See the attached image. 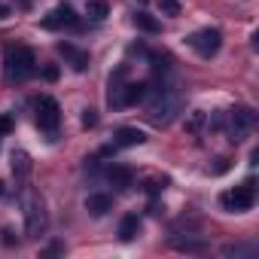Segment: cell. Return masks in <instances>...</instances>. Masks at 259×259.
Listing matches in <instances>:
<instances>
[{"label":"cell","instance_id":"9","mask_svg":"<svg viewBox=\"0 0 259 259\" xmlns=\"http://www.w3.org/2000/svg\"><path fill=\"white\" fill-rule=\"evenodd\" d=\"M46 31H61V28H73L76 25V13H73V7L70 4H58V7H52L46 16H43V22H40Z\"/></svg>","mask_w":259,"mask_h":259},{"label":"cell","instance_id":"11","mask_svg":"<svg viewBox=\"0 0 259 259\" xmlns=\"http://www.w3.org/2000/svg\"><path fill=\"white\" fill-rule=\"evenodd\" d=\"M144 141H147V135L141 128H119L113 138V147H141Z\"/></svg>","mask_w":259,"mask_h":259},{"label":"cell","instance_id":"17","mask_svg":"<svg viewBox=\"0 0 259 259\" xmlns=\"http://www.w3.org/2000/svg\"><path fill=\"white\" fill-rule=\"evenodd\" d=\"M85 16L92 22H104L110 16V7H107V0H89V7H85Z\"/></svg>","mask_w":259,"mask_h":259},{"label":"cell","instance_id":"12","mask_svg":"<svg viewBox=\"0 0 259 259\" xmlns=\"http://www.w3.org/2000/svg\"><path fill=\"white\" fill-rule=\"evenodd\" d=\"M85 210H89L92 217H104L107 210H113V195H107V192L89 195V198H85Z\"/></svg>","mask_w":259,"mask_h":259},{"label":"cell","instance_id":"16","mask_svg":"<svg viewBox=\"0 0 259 259\" xmlns=\"http://www.w3.org/2000/svg\"><path fill=\"white\" fill-rule=\"evenodd\" d=\"M138 229H141L138 217L128 213V217H122V223H119V238H122V241H132V238L138 235Z\"/></svg>","mask_w":259,"mask_h":259},{"label":"cell","instance_id":"15","mask_svg":"<svg viewBox=\"0 0 259 259\" xmlns=\"http://www.w3.org/2000/svg\"><path fill=\"white\" fill-rule=\"evenodd\" d=\"M204 125H207V113H204V110H192V113L186 116V132H189V135H201Z\"/></svg>","mask_w":259,"mask_h":259},{"label":"cell","instance_id":"13","mask_svg":"<svg viewBox=\"0 0 259 259\" xmlns=\"http://www.w3.org/2000/svg\"><path fill=\"white\" fill-rule=\"evenodd\" d=\"M107 177H110V183H113L116 189H128V186L135 183V171H132V168H125V165L110 168V171H107Z\"/></svg>","mask_w":259,"mask_h":259},{"label":"cell","instance_id":"1","mask_svg":"<svg viewBox=\"0 0 259 259\" xmlns=\"http://www.w3.org/2000/svg\"><path fill=\"white\" fill-rule=\"evenodd\" d=\"M150 110V119L156 125H171L180 113H183V92L177 85H162V89H153V98L147 104Z\"/></svg>","mask_w":259,"mask_h":259},{"label":"cell","instance_id":"21","mask_svg":"<svg viewBox=\"0 0 259 259\" xmlns=\"http://www.w3.org/2000/svg\"><path fill=\"white\" fill-rule=\"evenodd\" d=\"M162 13L177 16V13H180V0H162Z\"/></svg>","mask_w":259,"mask_h":259},{"label":"cell","instance_id":"5","mask_svg":"<svg viewBox=\"0 0 259 259\" xmlns=\"http://www.w3.org/2000/svg\"><path fill=\"white\" fill-rule=\"evenodd\" d=\"M223 119L229 122L226 125V135H229V141H244V135L253 128V122H256V113L250 110V107H232L229 113H223Z\"/></svg>","mask_w":259,"mask_h":259},{"label":"cell","instance_id":"10","mask_svg":"<svg viewBox=\"0 0 259 259\" xmlns=\"http://www.w3.org/2000/svg\"><path fill=\"white\" fill-rule=\"evenodd\" d=\"M58 52H61V55L70 61V67L79 70V73L89 67V52H82V49H76V46H70V43H58Z\"/></svg>","mask_w":259,"mask_h":259},{"label":"cell","instance_id":"8","mask_svg":"<svg viewBox=\"0 0 259 259\" xmlns=\"http://www.w3.org/2000/svg\"><path fill=\"white\" fill-rule=\"evenodd\" d=\"M58 122H61V107H58V101L55 98H49V95H43L40 101H37V125L43 128V132H55L58 128Z\"/></svg>","mask_w":259,"mask_h":259},{"label":"cell","instance_id":"4","mask_svg":"<svg viewBox=\"0 0 259 259\" xmlns=\"http://www.w3.org/2000/svg\"><path fill=\"white\" fill-rule=\"evenodd\" d=\"M22 204H25V232H28V238H40L46 232V210H43V201L37 198V192L31 186L22 189Z\"/></svg>","mask_w":259,"mask_h":259},{"label":"cell","instance_id":"26","mask_svg":"<svg viewBox=\"0 0 259 259\" xmlns=\"http://www.w3.org/2000/svg\"><path fill=\"white\" fill-rule=\"evenodd\" d=\"M0 19H10V7L7 4H0Z\"/></svg>","mask_w":259,"mask_h":259},{"label":"cell","instance_id":"2","mask_svg":"<svg viewBox=\"0 0 259 259\" xmlns=\"http://www.w3.org/2000/svg\"><path fill=\"white\" fill-rule=\"evenodd\" d=\"M122 73L125 67L116 73V79H110V95H107V104L113 110H122V107H132L138 101H144L150 95V85L147 82H122Z\"/></svg>","mask_w":259,"mask_h":259},{"label":"cell","instance_id":"27","mask_svg":"<svg viewBox=\"0 0 259 259\" xmlns=\"http://www.w3.org/2000/svg\"><path fill=\"white\" fill-rule=\"evenodd\" d=\"M4 189H7V186H4V180H0V195H4Z\"/></svg>","mask_w":259,"mask_h":259},{"label":"cell","instance_id":"14","mask_svg":"<svg viewBox=\"0 0 259 259\" xmlns=\"http://www.w3.org/2000/svg\"><path fill=\"white\" fill-rule=\"evenodd\" d=\"M171 244H174V250H180V253H204V250H207V241H204V238H189V235H186V238H174Z\"/></svg>","mask_w":259,"mask_h":259},{"label":"cell","instance_id":"3","mask_svg":"<svg viewBox=\"0 0 259 259\" xmlns=\"http://www.w3.org/2000/svg\"><path fill=\"white\" fill-rule=\"evenodd\" d=\"M4 67H7V79L13 82H25L37 76V58L28 46H10L4 55Z\"/></svg>","mask_w":259,"mask_h":259},{"label":"cell","instance_id":"23","mask_svg":"<svg viewBox=\"0 0 259 259\" xmlns=\"http://www.w3.org/2000/svg\"><path fill=\"white\" fill-rule=\"evenodd\" d=\"M43 76H46L49 82H55V79H58V67H55V64H46V67H43Z\"/></svg>","mask_w":259,"mask_h":259},{"label":"cell","instance_id":"19","mask_svg":"<svg viewBox=\"0 0 259 259\" xmlns=\"http://www.w3.org/2000/svg\"><path fill=\"white\" fill-rule=\"evenodd\" d=\"M28 171H31V156L25 150H16L13 153V174L16 177H28Z\"/></svg>","mask_w":259,"mask_h":259},{"label":"cell","instance_id":"6","mask_svg":"<svg viewBox=\"0 0 259 259\" xmlns=\"http://www.w3.org/2000/svg\"><path fill=\"white\" fill-rule=\"evenodd\" d=\"M186 43H189V49H195L201 58H213V55L220 52V46H223V34H220L217 28H201V31L189 34Z\"/></svg>","mask_w":259,"mask_h":259},{"label":"cell","instance_id":"24","mask_svg":"<svg viewBox=\"0 0 259 259\" xmlns=\"http://www.w3.org/2000/svg\"><path fill=\"white\" fill-rule=\"evenodd\" d=\"M82 125H85V128L98 125V116H95V110H85V113H82Z\"/></svg>","mask_w":259,"mask_h":259},{"label":"cell","instance_id":"25","mask_svg":"<svg viewBox=\"0 0 259 259\" xmlns=\"http://www.w3.org/2000/svg\"><path fill=\"white\" fill-rule=\"evenodd\" d=\"M229 171V159H217V165L210 168V174H226Z\"/></svg>","mask_w":259,"mask_h":259},{"label":"cell","instance_id":"7","mask_svg":"<svg viewBox=\"0 0 259 259\" xmlns=\"http://www.w3.org/2000/svg\"><path fill=\"white\" fill-rule=\"evenodd\" d=\"M253 201H256L253 180H247V183H241V186H235V189H229V192H223V195H220V204H223L226 210H232V213L250 210V207H253Z\"/></svg>","mask_w":259,"mask_h":259},{"label":"cell","instance_id":"20","mask_svg":"<svg viewBox=\"0 0 259 259\" xmlns=\"http://www.w3.org/2000/svg\"><path fill=\"white\" fill-rule=\"evenodd\" d=\"M220 253L223 256H256V247L253 244H226Z\"/></svg>","mask_w":259,"mask_h":259},{"label":"cell","instance_id":"22","mask_svg":"<svg viewBox=\"0 0 259 259\" xmlns=\"http://www.w3.org/2000/svg\"><path fill=\"white\" fill-rule=\"evenodd\" d=\"M13 132V116H0V138Z\"/></svg>","mask_w":259,"mask_h":259},{"label":"cell","instance_id":"18","mask_svg":"<svg viewBox=\"0 0 259 259\" xmlns=\"http://www.w3.org/2000/svg\"><path fill=\"white\" fill-rule=\"evenodd\" d=\"M135 25H138L141 31H147V34H159V31H162V22H159L156 16H150V13H138V16H135Z\"/></svg>","mask_w":259,"mask_h":259}]
</instances>
